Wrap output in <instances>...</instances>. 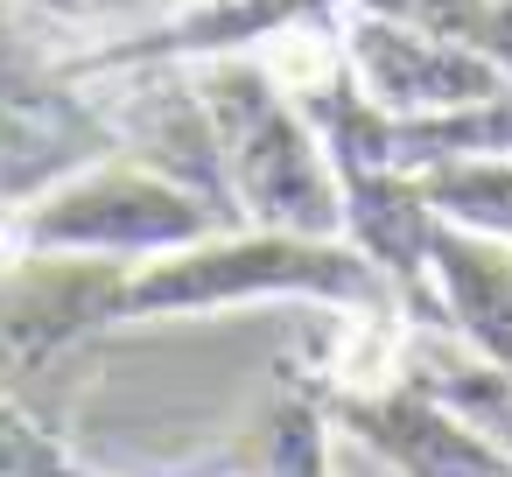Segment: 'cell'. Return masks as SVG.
<instances>
[{"label": "cell", "instance_id": "1", "mask_svg": "<svg viewBox=\"0 0 512 477\" xmlns=\"http://www.w3.org/2000/svg\"><path fill=\"white\" fill-rule=\"evenodd\" d=\"M253 302H323V309H386L400 288L351 246L267 225H225L183 253L141 260L120 281L113 323L134 316H204V309H253ZM407 309V302H400Z\"/></svg>", "mask_w": 512, "mask_h": 477}, {"label": "cell", "instance_id": "2", "mask_svg": "<svg viewBox=\"0 0 512 477\" xmlns=\"http://www.w3.org/2000/svg\"><path fill=\"white\" fill-rule=\"evenodd\" d=\"M190 78L211 113V134H218V162H225L239 225L344 239V183H337V162H330L323 134L309 127V113L253 57L190 64Z\"/></svg>", "mask_w": 512, "mask_h": 477}, {"label": "cell", "instance_id": "3", "mask_svg": "<svg viewBox=\"0 0 512 477\" xmlns=\"http://www.w3.org/2000/svg\"><path fill=\"white\" fill-rule=\"evenodd\" d=\"M232 218L197 197L190 183L134 162V155H113L71 183H57L50 197L22 204L15 211V246L22 260H162V253H183L211 232H225Z\"/></svg>", "mask_w": 512, "mask_h": 477}, {"label": "cell", "instance_id": "4", "mask_svg": "<svg viewBox=\"0 0 512 477\" xmlns=\"http://www.w3.org/2000/svg\"><path fill=\"white\" fill-rule=\"evenodd\" d=\"M113 155H127V134L99 78L43 57L22 15L0 8V211H22Z\"/></svg>", "mask_w": 512, "mask_h": 477}, {"label": "cell", "instance_id": "5", "mask_svg": "<svg viewBox=\"0 0 512 477\" xmlns=\"http://www.w3.org/2000/svg\"><path fill=\"white\" fill-rule=\"evenodd\" d=\"M344 64L386 120H442V113L484 106L512 85L498 64L456 50L449 36H435L407 15L372 8V0H351L344 8Z\"/></svg>", "mask_w": 512, "mask_h": 477}, {"label": "cell", "instance_id": "6", "mask_svg": "<svg viewBox=\"0 0 512 477\" xmlns=\"http://www.w3.org/2000/svg\"><path fill=\"white\" fill-rule=\"evenodd\" d=\"M330 407L393 477H512V449L470 428L463 414H449L414 379L365 400H330Z\"/></svg>", "mask_w": 512, "mask_h": 477}, {"label": "cell", "instance_id": "7", "mask_svg": "<svg viewBox=\"0 0 512 477\" xmlns=\"http://www.w3.org/2000/svg\"><path fill=\"white\" fill-rule=\"evenodd\" d=\"M428 302L442 330H456L470 351L512 372V246L505 239H484L442 218L428 246Z\"/></svg>", "mask_w": 512, "mask_h": 477}, {"label": "cell", "instance_id": "8", "mask_svg": "<svg viewBox=\"0 0 512 477\" xmlns=\"http://www.w3.org/2000/svg\"><path fill=\"white\" fill-rule=\"evenodd\" d=\"M421 190L435 218L512 246V162H435L421 169Z\"/></svg>", "mask_w": 512, "mask_h": 477}, {"label": "cell", "instance_id": "9", "mask_svg": "<svg viewBox=\"0 0 512 477\" xmlns=\"http://www.w3.org/2000/svg\"><path fill=\"white\" fill-rule=\"evenodd\" d=\"M372 8L421 22V29L449 36L456 50H470L512 78V0H372Z\"/></svg>", "mask_w": 512, "mask_h": 477}, {"label": "cell", "instance_id": "10", "mask_svg": "<svg viewBox=\"0 0 512 477\" xmlns=\"http://www.w3.org/2000/svg\"><path fill=\"white\" fill-rule=\"evenodd\" d=\"M351 477H379V470H351Z\"/></svg>", "mask_w": 512, "mask_h": 477}]
</instances>
